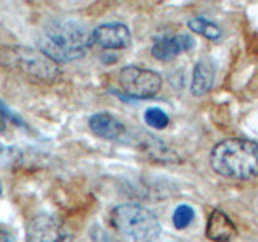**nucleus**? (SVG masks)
<instances>
[{"label":"nucleus","instance_id":"nucleus-18","mask_svg":"<svg viewBox=\"0 0 258 242\" xmlns=\"http://www.w3.org/2000/svg\"><path fill=\"white\" fill-rule=\"evenodd\" d=\"M0 58H2V56H0Z\"/></svg>","mask_w":258,"mask_h":242},{"label":"nucleus","instance_id":"nucleus-5","mask_svg":"<svg viewBox=\"0 0 258 242\" xmlns=\"http://www.w3.org/2000/svg\"><path fill=\"white\" fill-rule=\"evenodd\" d=\"M118 83L123 92L133 99H150L160 92L163 81H161L158 73L152 70L141 67H126L119 71Z\"/></svg>","mask_w":258,"mask_h":242},{"label":"nucleus","instance_id":"nucleus-10","mask_svg":"<svg viewBox=\"0 0 258 242\" xmlns=\"http://www.w3.org/2000/svg\"><path fill=\"white\" fill-rule=\"evenodd\" d=\"M89 128L97 137L107 141H119L126 134L124 125L110 113H95L89 119Z\"/></svg>","mask_w":258,"mask_h":242},{"label":"nucleus","instance_id":"nucleus-12","mask_svg":"<svg viewBox=\"0 0 258 242\" xmlns=\"http://www.w3.org/2000/svg\"><path fill=\"white\" fill-rule=\"evenodd\" d=\"M187 26L190 31L197 32V34L204 36L205 39H210V40H216L220 39L223 31L220 29V26H216L215 23H212L210 20L207 18H202V16H199V18H192L189 20Z\"/></svg>","mask_w":258,"mask_h":242},{"label":"nucleus","instance_id":"nucleus-13","mask_svg":"<svg viewBox=\"0 0 258 242\" xmlns=\"http://www.w3.org/2000/svg\"><path fill=\"white\" fill-rule=\"evenodd\" d=\"M144 119H145V123L153 129H165L169 125L168 115L161 108H157V107H150L145 110Z\"/></svg>","mask_w":258,"mask_h":242},{"label":"nucleus","instance_id":"nucleus-17","mask_svg":"<svg viewBox=\"0 0 258 242\" xmlns=\"http://www.w3.org/2000/svg\"><path fill=\"white\" fill-rule=\"evenodd\" d=\"M0 194H2V188H0Z\"/></svg>","mask_w":258,"mask_h":242},{"label":"nucleus","instance_id":"nucleus-8","mask_svg":"<svg viewBox=\"0 0 258 242\" xmlns=\"http://www.w3.org/2000/svg\"><path fill=\"white\" fill-rule=\"evenodd\" d=\"M196 40L190 34H174V36H165L155 40L152 47V55L157 60L166 62L177 56L182 52H187L194 47Z\"/></svg>","mask_w":258,"mask_h":242},{"label":"nucleus","instance_id":"nucleus-11","mask_svg":"<svg viewBox=\"0 0 258 242\" xmlns=\"http://www.w3.org/2000/svg\"><path fill=\"white\" fill-rule=\"evenodd\" d=\"M216 76V67L212 58H200L192 73V83H190V92L192 95H205L210 89L213 87Z\"/></svg>","mask_w":258,"mask_h":242},{"label":"nucleus","instance_id":"nucleus-7","mask_svg":"<svg viewBox=\"0 0 258 242\" xmlns=\"http://www.w3.org/2000/svg\"><path fill=\"white\" fill-rule=\"evenodd\" d=\"M133 42L131 31L121 23H107L95 28L91 32V44H95L107 50H121L127 48Z\"/></svg>","mask_w":258,"mask_h":242},{"label":"nucleus","instance_id":"nucleus-9","mask_svg":"<svg viewBox=\"0 0 258 242\" xmlns=\"http://www.w3.org/2000/svg\"><path fill=\"white\" fill-rule=\"evenodd\" d=\"M207 237L213 242H231L237 237L236 224L223 210H213L208 216L207 223Z\"/></svg>","mask_w":258,"mask_h":242},{"label":"nucleus","instance_id":"nucleus-3","mask_svg":"<svg viewBox=\"0 0 258 242\" xmlns=\"http://www.w3.org/2000/svg\"><path fill=\"white\" fill-rule=\"evenodd\" d=\"M110 223L118 234L134 242H157L161 224L155 213L139 204H121L110 213Z\"/></svg>","mask_w":258,"mask_h":242},{"label":"nucleus","instance_id":"nucleus-16","mask_svg":"<svg viewBox=\"0 0 258 242\" xmlns=\"http://www.w3.org/2000/svg\"><path fill=\"white\" fill-rule=\"evenodd\" d=\"M92 234H94L95 242H115V240H113V239L108 236V234H105L102 229H95Z\"/></svg>","mask_w":258,"mask_h":242},{"label":"nucleus","instance_id":"nucleus-6","mask_svg":"<svg viewBox=\"0 0 258 242\" xmlns=\"http://www.w3.org/2000/svg\"><path fill=\"white\" fill-rule=\"evenodd\" d=\"M26 242H73V232L58 216L40 213L26 226Z\"/></svg>","mask_w":258,"mask_h":242},{"label":"nucleus","instance_id":"nucleus-4","mask_svg":"<svg viewBox=\"0 0 258 242\" xmlns=\"http://www.w3.org/2000/svg\"><path fill=\"white\" fill-rule=\"evenodd\" d=\"M5 60L10 65L16 73H20L21 76L32 79L39 83H53V81L60 76L58 63L53 62L52 58L34 48L28 47H13L7 48Z\"/></svg>","mask_w":258,"mask_h":242},{"label":"nucleus","instance_id":"nucleus-2","mask_svg":"<svg viewBox=\"0 0 258 242\" xmlns=\"http://www.w3.org/2000/svg\"><path fill=\"white\" fill-rule=\"evenodd\" d=\"M213 171L229 179H253L258 176V142L248 139H226L210 153Z\"/></svg>","mask_w":258,"mask_h":242},{"label":"nucleus","instance_id":"nucleus-14","mask_svg":"<svg viewBox=\"0 0 258 242\" xmlns=\"http://www.w3.org/2000/svg\"><path fill=\"white\" fill-rule=\"evenodd\" d=\"M196 212L190 205H179L173 213V224L176 229H184L194 221Z\"/></svg>","mask_w":258,"mask_h":242},{"label":"nucleus","instance_id":"nucleus-15","mask_svg":"<svg viewBox=\"0 0 258 242\" xmlns=\"http://www.w3.org/2000/svg\"><path fill=\"white\" fill-rule=\"evenodd\" d=\"M10 126H24V123L21 118L16 116L13 111H10L0 102V133H7V129Z\"/></svg>","mask_w":258,"mask_h":242},{"label":"nucleus","instance_id":"nucleus-1","mask_svg":"<svg viewBox=\"0 0 258 242\" xmlns=\"http://www.w3.org/2000/svg\"><path fill=\"white\" fill-rule=\"evenodd\" d=\"M39 50L56 63H70L86 55L91 34L75 20H53L40 31Z\"/></svg>","mask_w":258,"mask_h":242}]
</instances>
